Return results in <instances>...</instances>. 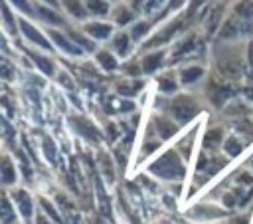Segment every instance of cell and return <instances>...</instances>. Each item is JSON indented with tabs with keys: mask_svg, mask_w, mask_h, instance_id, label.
<instances>
[{
	"mask_svg": "<svg viewBox=\"0 0 253 224\" xmlns=\"http://www.w3.org/2000/svg\"><path fill=\"white\" fill-rule=\"evenodd\" d=\"M30 59H34L36 61V65H38V69L43 73V75H49V77H53L55 75V61L49 57V56H45V54H40V52H30Z\"/></svg>",
	"mask_w": 253,
	"mask_h": 224,
	"instance_id": "obj_22",
	"label": "cell"
},
{
	"mask_svg": "<svg viewBox=\"0 0 253 224\" xmlns=\"http://www.w3.org/2000/svg\"><path fill=\"white\" fill-rule=\"evenodd\" d=\"M213 69L221 81H237L245 71V46L241 42H221L213 44Z\"/></svg>",
	"mask_w": 253,
	"mask_h": 224,
	"instance_id": "obj_1",
	"label": "cell"
},
{
	"mask_svg": "<svg viewBox=\"0 0 253 224\" xmlns=\"http://www.w3.org/2000/svg\"><path fill=\"white\" fill-rule=\"evenodd\" d=\"M40 206H42V210L45 212V216H47L49 220H53L55 224H63V218L59 216V210H57L47 198H40Z\"/></svg>",
	"mask_w": 253,
	"mask_h": 224,
	"instance_id": "obj_32",
	"label": "cell"
},
{
	"mask_svg": "<svg viewBox=\"0 0 253 224\" xmlns=\"http://www.w3.org/2000/svg\"><path fill=\"white\" fill-rule=\"evenodd\" d=\"M194 46H196V36H194V34L188 36V38H184V40H180V42L174 46L172 54H170V61L174 63V61H178V59L190 56V52L194 50Z\"/></svg>",
	"mask_w": 253,
	"mask_h": 224,
	"instance_id": "obj_24",
	"label": "cell"
},
{
	"mask_svg": "<svg viewBox=\"0 0 253 224\" xmlns=\"http://www.w3.org/2000/svg\"><path fill=\"white\" fill-rule=\"evenodd\" d=\"M233 89L229 87V85H225L221 79H215L213 75L208 79V83H206V87H204V95H206V99L213 105V107H223L225 103H227V99L229 97H233Z\"/></svg>",
	"mask_w": 253,
	"mask_h": 224,
	"instance_id": "obj_5",
	"label": "cell"
},
{
	"mask_svg": "<svg viewBox=\"0 0 253 224\" xmlns=\"http://www.w3.org/2000/svg\"><path fill=\"white\" fill-rule=\"evenodd\" d=\"M18 28H20L22 36H24L28 42H32L34 46H38V48H42V50H45V52H49V50L53 48V44H51L49 40H45V36H43L32 22H28L26 18H18Z\"/></svg>",
	"mask_w": 253,
	"mask_h": 224,
	"instance_id": "obj_8",
	"label": "cell"
},
{
	"mask_svg": "<svg viewBox=\"0 0 253 224\" xmlns=\"http://www.w3.org/2000/svg\"><path fill=\"white\" fill-rule=\"evenodd\" d=\"M156 85H158V91L162 95H174L180 87V79L178 75H174L172 71H164L156 77Z\"/></svg>",
	"mask_w": 253,
	"mask_h": 224,
	"instance_id": "obj_19",
	"label": "cell"
},
{
	"mask_svg": "<svg viewBox=\"0 0 253 224\" xmlns=\"http://www.w3.org/2000/svg\"><path fill=\"white\" fill-rule=\"evenodd\" d=\"M152 125H154V129H156V139H170V137H174L178 131H180V125L172 119V117H168V115H164V113H158V115H154L152 117Z\"/></svg>",
	"mask_w": 253,
	"mask_h": 224,
	"instance_id": "obj_11",
	"label": "cell"
},
{
	"mask_svg": "<svg viewBox=\"0 0 253 224\" xmlns=\"http://www.w3.org/2000/svg\"><path fill=\"white\" fill-rule=\"evenodd\" d=\"M223 12H225V4H215V8L210 10L208 20H206V30H208L210 34H213L215 30L219 32V28H221V24H223V22H221Z\"/></svg>",
	"mask_w": 253,
	"mask_h": 224,
	"instance_id": "obj_26",
	"label": "cell"
},
{
	"mask_svg": "<svg viewBox=\"0 0 253 224\" xmlns=\"http://www.w3.org/2000/svg\"><path fill=\"white\" fill-rule=\"evenodd\" d=\"M132 40H130V36H128V32L126 30H119V32H115V36L111 38V44H109V50L117 56V57H126V56H130V52H132Z\"/></svg>",
	"mask_w": 253,
	"mask_h": 224,
	"instance_id": "obj_14",
	"label": "cell"
},
{
	"mask_svg": "<svg viewBox=\"0 0 253 224\" xmlns=\"http://www.w3.org/2000/svg\"><path fill=\"white\" fill-rule=\"evenodd\" d=\"M204 73H206L204 65H198V63H194V65H184V67L178 71L180 85H184V87L194 85V83H198V81L204 77Z\"/></svg>",
	"mask_w": 253,
	"mask_h": 224,
	"instance_id": "obj_18",
	"label": "cell"
},
{
	"mask_svg": "<svg viewBox=\"0 0 253 224\" xmlns=\"http://www.w3.org/2000/svg\"><path fill=\"white\" fill-rule=\"evenodd\" d=\"M221 149L225 151V155H227L229 159H233V157L241 155V151L245 149V143H243L237 135H229V137L225 139V143H223V147H221Z\"/></svg>",
	"mask_w": 253,
	"mask_h": 224,
	"instance_id": "obj_30",
	"label": "cell"
},
{
	"mask_svg": "<svg viewBox=\"0 0 253 224\" xmlns=\"http://www.w3.org/2000/svg\"><path fill=\"white\" fill-rule=\"evenodd\" d=\"M95 61H97L99 67H101L103 71H107V73L119 69V57H117L111 50H105V48L95 52Z\"/></svg>",
	"mask_w": 253,
	"mask_h": 224,
	"instance_id": "obj_21",
	"label": "cell"
},
{
	"mask_svg": "<svg viewBox=\"0 0 253 224\" xmlns=\"http://www.w3.org/2000/svg\"><path fill=\"white\" fill-rule=\"evenodd\" d=\"M99 165L103 167V174H105V178L109 180V182H113L115 180V168H113V159L107 155V153H101L99 155Z\"/></svg>",
	"mask_w": 253,
	"mask_h": 224,
	"instance_id": "obj_34",
	"label": "cell"
},
{
	"mask_svg": "<svg viewBox=\"0 0 253 224\" xmlns=\"http://www.w3.org/2000/svg\"><path fill=\"white\" fill-rule=\"evenodd\" d=\"M10 198L16 206V210H18V214L26 222H32V218H34V198H32V194L24 188H14L10 192Z\"/></svg>",
	"mask_w": 253,
	"mask_h": 224,
	"instance_id": "obj_7",
	"label": "cell"
},
{
	"mask_svg": "<svg viewBox=\"0 0 253 224\" xmlns=\"http://www.w3.org/2000/svg\"><path fill=\"white\" fill-rule=\"evenodd\" d=\"M229 224H249V216H233Z\"/></svg>",
	"mask_w": 253,
	"mask_h": 224,
	"instance_id": "obj_41",
	"label": "cell"
},
{
	"mask_svg": "<svg viewBox=\"0 0 253 224\" xmlns=\"http://www.w3.org/2000/svg\"><path fill=\"white\" fill-rule=\"evenodd\" d=\"M182 24L184 20L182 18H176V20H168L156 34H152V38L148 42L142 44V50H148V52H154V50H162L164 44H168L170 40H174V36L182 30Z\"/></svg>",
	"mask_w": 253,
	"mask_h": 224,
	"instance_id": "obj_4",
	"label": "cell"
},
{
	"mask_svg": "<svg viewBox=\"0 0 253 224\" xmlns=\"http://www.w3.org/2000/svg\"><path fill=\"white\" fill-rule=\"evenodd\" d=\"M115 87H117V93L119 95H123V97H134L144 87V81H140L138 77L136 79H123V81H117Z\"/></svg>",
	"mask_w": 253,
	"mask_h": 224,
	"instance_id": "obj_25",
	"label": "cell"
},
{
	"mask_svg": "<svg viewBox=\"0 0 253 224\" xmlns=\"http://www.w3.org/2000/svg\"><path fill=\"white\" fill-rule=\"evenodd\" d=\"M85 6L89 10V16H95V18H107L113 12L111 2H103V0H91V2H85Z\"/></svg>",
	"mask_w": 253,
	"mask_h": 224,
	"instance_id": "obj_27",
	"label": "cell"
},
{
	"mask_svg": "<svg viewBox=\"0 0 253 224\" xmlns=\"http://www.w3.org/2000/svg\"><path fill=\"white\" fill-rule=\"evenodd\" d=\"M36 16L40 22H43L47 28H57V26H67V22L59 16V8H47L45 4H36Z\"/></svg>",
	"mask_w": 253,
	"mask_h": 224,
	"instance_id": "obj_15",
	"label": "cell"
},
{
	"mask_svg": "<svg viewBox=\"0 0 253 224\" xmlns=\"http://www.w3.org/2000/svg\"><path fill=\"white\" fill-rule=\"evenodd\" d=\"M192 145H194V133H188L184 139H180V143L174 147L178 153H180V157L186 161V159H190V153H192Z\"/></svg>",
	"mask_w": 253,
	"mask_h": 224,
	"instance_id": "obj_33",
	"label": "cell"
},
{
	"mask_svg": "<svg viewBox=\"0 0 253 224\" xmlns=\"http://www.w3.org/2000/svg\"><path fill=\"white\" fill-rule=\"evenodd\" d=\"M34 224H55L53 220H49L45 214H38L36 216V220H34Z\"/></svg>",
	"mask_w": 253,
	"mask_h": 224,
	"instance_id": "obj_39",
	"label": "cell"
},
{
	"mask_svg": "<svg viewBox=\"0 0 253 224\" xmlns=\"http://www.w3.org/2000/svg\"><path fill=\"white\" fill-rule=\"evenodd\" d=\"M61 8H63V12L67 14V16H71L73 20H81L83 24H85V20H87V16H89V10H87V6H85V2H71V0H67V2H61Z\"/></svg>",
	"mask_w": 253,
	"mask_h": 224,
	"instance_id": "obj_23",
	"label": "cell"
},
{
	"mask_svg": "<svg viewBox=\"0 0 253 224\" xmlns=\"http://www.w3.org/2000/svg\"><path fill=\"white\" fill-rule=\"evenodd\" d=\"M158 149H160V139H154V141H148V139H146V143L142 145L140 157H146V155H150V153H154V151H158Z\"/></svg>",
	"mask_w": 253,
	"mask_h": 224,
	"instance_id": "obj_36",
	"label": "cell"
},
{
	"mask_svg": "<svg viewBox=\"0 0 253 224\" xmlns=\"http://www.w3.org/2000/svg\"><path fill=\"white\" fill-rule=\"evenodd\" d=\"M140 69H142V75H152L156 73L164 61H166V52L164 50H154V52H146L144 56H140Z\"/></svg>",
	"mask_w": 253,
	"mask_h": 224,
	"instance_id": "obj_12",
	"label": "cell"
},
{
	"mask_svg": "<svg viewBox=\"0 0 253 224\" xmlns=\"http://www.w3.org/2000/svg\"><path fill=\"white\" fill-rule=\"evenodd\" d=\"M134 10L130 8V4H117L115 8H113V12H111V20H113V24L115 26H119V28H125V26H132L134 24Z\"/></svg>",
	"mask_w": 253,
	"mask_h": 224,
	"instance_id": "obj_17",
	"label": "cell"
},
{
	"mask_svg": "<svg viewBox=\"0 0 253 224\" xmlns=\"http://www.w3.org/2000/svg\"><path fill=\"white\" fill-rule=\"evenodd\" d=\"M71 123H73V129L83 137V139H87L89 143H99L101 141V131L97 129V125L93 123V121H89L87 117H83V115H79V117H73L71 119Z\"/></svg>",
	"mask_w": 253,
	"mask_h": 224,
	"instance_id": "obj_13",
	"label": "cell"
},
{
	"mask_svg": "<svg viewBox=\"0 0 253 224\" xmlns=\"http://www.w3.org/2000/svg\"><path fill=\"white\" fill-rule=\"evenodd\" d=\"M0 220L2 224H14L18 220V214H16V206L12 202V198L4 192L2 194V214H0Z\"/></svg>",
	"mask_w": 253,
	"mask_h": 224,
	"instance_id": "obj_28",
	"label": "cell"
},
{
	"mask_svg": "<svg viewBox=\"0 0 253 224\" xmlns=\"http://www.w3.org/2000/svg\"><path fill=\"white\" fill-rule=\"evenodd\" d=\"M81 30L93 40V42H107L115 36V24L107 22V20H93V22H85L81 26Z\"/></svg>",
	"mask_w": 253,
	"mask_h": 224,
	"instance_id": "obj_6",
	"label": "cell"
},
{
	"mask_svg": "<svg viewBox=\"0 0 253 224\" xmlns=\"http://www.w3.org/2000/svg\"><path fill=\"white\" fill-rule=\"evenodd\" d=\"M107 133H109L107 137H109L111 141H117V139H119V133H117V125H115V123H111V125L107 127Z\"/></svg>",
	"mask_w": 253,
	"mask_h": 224,
	"instance_id": "obj_38",
	"label": "cell"
},
{
	"mask_svg": "<svg viewBox=\"0 0 253 224\" xmlns=\"http://www.w3.org/2000/svg\"><path fill=\"white\" fill-rule=\"evenodd\" d=\"M156 107L160 109V113L172 117L178 125L192 121L202 111L200 99L196 95H190V93H176L170 99H160V103L156 101Z\"/></svg>",
	"mask_w": 253,
	"mask_h": 224,
	"instance_id": "obj_2",
	"label": "cell"
},
{
	"mask_svg": "<svg viewBox=\"0 0 253 224\" xmlns=\"http://www.w3.org/2000/svg\"><path fill=\"white\" fill-rule=\"evenodd\" d=\"M47 38H49L51 44H53L57 50H61L63 54H67V56H83V50H81L79 46H75V44L71 42V38H69L65 32H61V30H57V28H47Z\"/></svg>",
	"mask_w": 253,
	"mask_h": 224,
	"instance_id": "obj_9",
	"label": "cell"
},
{
	"mask_svg": "<svg viewBox=\"0 0 253 224\" xmlns=\"http://www.w3.org/2000/svg\"><path fill=\"white\" fill-rule=\"evenodd\" d=\"M2 75H4V79H12V73H10V65H8V59H2Z\"/></svg>",
	"mask_w": 253,
	"mask_h": 224,
	"instance_id": "obj_40",
	"label": "cell"
},
{
	"mask_svg": "<svg viewBox=\"0 0 253 224\" xmlns=\"http://www.w3.org/2000/svg\"><path fill=\"white\" fill-rule=\"evenodd\" d=\"M57 81H59L61 85H65L67 89H73V81H71V77L67 75V71H61V73L57 75Z\"/></svg>",
	"mask_w": 253,
	"mask_h": 224,
	"instance_id": "obj_37",
	"label": "cell"
},
{
	"mask_svg": "<svg viewBox=\"0 0 253 224\" xmlns=\"http://www.w3.org/2000/svg\"><path fill=\"white\" fill-rule=\"evenodd\" d=\"M225 139H227V137H225V133H223V127H219V125L210 127V129L206 131V135H204V151H206V153H215L217 149L223 147Z\"/></svg>",
	"mask_w": 253,
	"mask_h": 224,
	"instance_id": "obj_16",
	"label": "cell"
},
{
	"mask_svg": "<svg viewBox=\"0 0 253 224\" xmlns=\"http://www.w3.org/2000/svg\"><path fill=\"white\" fill-rule=\"evenodd\" d=\"M188 218H192V220H200V222H208V220H217V218H223L227 212L223 210V208H219V206H213V204H196V206H192L188 212Z\"/></svg>",
	"mask_w": 253,
	"mask_h": 224,
	"instance_id": "obj_10",
	"label": "cell"
},
{
	"mask_svg": "<svg viewBox=\"0 0 253 224\" xmlns=\"http://www.w3.org/2000/svg\"><path fill=\"white\" fill-rule=\"evenodd\" d=\"M16 178H18V170H16V165L12 163V157L10 155H4L2 157V163H0V180H2V186H12L16 184Z\"/></svg>",
	"mask_w": 253,
	"mask_h": 224,
	"instance_id": "obj_20",
	"label": "cell"
},
{
	"mask_svg": "<svg viewBox=\"0 0 253 224\" xmlns=\"http://www.w3.org/2000/svg\"><path fill=\"white\" fill-rule=\"evenodd\" d=\"M150 28H152V22L150 20H138L126 32H128V36H130L132 42H142V38L150 32Z\"/></svg>",
	"mask_w": 253,
	"mask_h": 224,
	"instance_id": "obj_29",
	"label": "cell"
},
{
	"mask_svg": "<svg viewBox=\"0 0 253 224\" xmlns=\"http://www.w3.org/2000/svg\"><path fill=\"white\" fill-rule=\"evenodd\" d=\"M233 14L245 22H253V2H239L233 6Z\"/></svg>",
	"mask_w": 253,
	"mask_h": 224,
	"instance_id": "obj_31",
	"label": "cell"
},
{
	"mask_svg": "<svg viewBox=\"0 0 253 224\" xmlns=\"http://www.w3.org/2000/svg\"><path fill=\"white\" fill-rule=\"evenodd\" d=\"M148 172L160 180H182L186 174L184 159L180 157V153L176 149H168L156 161L150 163Z\"/></svg>",
	"mask_w": 253,
	"mask_h": 224,
	"instance_id": "obj_3",
	"label": "cell"
},
{
	"mask_svg": "<svg viewBox=\"0 0 253 224\" xmlns=\"http://www.w3.org/2000/svg\"><path fill=\"white\" fill-rule=\"evenodd\" d=\"M0 12H2V20H4V26H6V30H10V32L14 34V32H16V26H14V24H16L18 20L12 16V10H10V6H8L6 2L0 6Z\"/></svg>",
	"mask_w": 253,
	"mask_h": 224,
	"instance_id": "obj_35",
	"label": "cell"
}]
</instances>
